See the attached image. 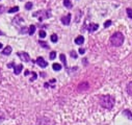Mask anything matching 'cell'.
<instances>
[{"mask_svg": "<svg viewBox=\"0 0 132 125\" xmlns=\"http://www.w3.org/2000/svg\"><path fill=\"white\" fill-rule=\"evenodd\" d=\"M32 75H34V77H32L31 79H30V81H34L35 79H37V77H38V74L36 73V72H32Z\"/></svg>", "mask_w": 132, "mask_h": 125, "instance_id": "obj_28", "label": "cell"}, {"mask_svg": "<svg viewBox=\"0 0 132 125\" xmlns=\"http://www.w3.org/2000/svg\"><path fill=\"white\" fill-rule=\"evenodd\" d=\"M59 58H60V60L63 62V65H64V67L67 68V59H65V55L63 54V53H61L60 55H59Z\"/></svg>", "mask_w": 132, "mask_h": 125, "instance_id": "obj_13", "label": "cell"}, {"mask_svg": "<svg viewBox=\"0 0 132 125\" xmlns=\"http://www.w3.org/2000/svg\"><path fill=\"white\" fill-rule=\"evenodd\" d=\"M32 5H34V4H32V2H27V3L25 4V9L29 11V10H31V9H32Z\"/></svg>", "mask_w": 132, "mask_h": 125, "instance_id": "obj_21", "label": "cell"}, {"mask_svg": "<svg viewBox=\"0 0 132 125\" xmlns=\"http://www.w3.org/2000/svg\"><path fill=\"white\" fill-rule=\"evenodd\" d=\"M100 104L107 110H110L114 105V98L111 97L110 95H104L100 98Z\"/></svg>", "mask_w": 132, "mask_h": 125, "instance_id": "obj_1", "label": "cell"}, {"mask_svg": "<svg viewBox=\"0 0 132 125\" xmlns=\"http://www.w3.org/2000/svg\"><path fill=\"white\" fill-rule=\"evenodd\" d=\"M28 74H29V71H28V70H26V71H25V75H26V76H27V75H28Z\"/></svg>", "mask_w": 132, "mask_h": 125, "instance_id": "obj_31", "label": "cell"}, {"mask_svg": "<svg viewBox=\"0 0 132 125\" xmlns=\"http://www.w3.org/2000/svg\"><path fill=\"white\" fill-rule=\"evenodd\" d=\"M127 93L130 96H132V81H130L129 84L127 85Z\"/></svg>", "mask_w": 132, "mask_h": 125, "instance_id": "obj_14", "label": "cell"}, {"mask_svg": "<svg viewBox=\"0 0 132 125\" xmlns=\"http://www.w3.org/2000/svg\"><path fill=\"white\" fill-rule=\"evenodd\" d=\"M3 35V33H2V31H0V36H2Z\"/></svg>", "mask_w": 132, "mask_h": 125, "instance_id": "obj_33", "label": "cell"}, {"mask_svg": "<svg viewBox=\"0 0 132 125\" xmlns=\"http://www.w3.org/2000/svg\"><path fill=\"white\" fill-rule=\"evenodd\" d=\"M110 43L114 47H120L124 43V36L121 33H114L110 37Z\"/></svg>", "mask_w": 132, "mask_h": 125, "instance_id": "obj_2", "label": "cell"}, {"mask_svg": "<svg viewBox=\"0 0 132 125\" xmlns=\"http://www.w3.org/2000/svg\"><path fill=\"white\" fill-rule=\"evenodd\" d=\"M36 62H37V64H38L41 68H46V67L48 66V62H47V61H46L42 56H39V57L37 58Z\"/></svg>", "mask_w": 132, "mask_h": 125, "instance_id": "obj_4", "label": "cell"}, {"mask_svg": "<svg viewBox=\"0 0 132 125\" xmlns=\"http://www.w3.org/2000/svg\"><path fill=\"white\" fill-rule=\"evenodd\" d=\"M126 12H127V15H128V17L132 19V10H131L130 7H128V9L126 10Z\"/></svg>", "mask_w": 132, "mask_h": 125, "instance_id": "obj_25", "label": "cell"}, {"mask_svg": "<svg viewBox=\"0 0 132 125\" xmlns=\"http://www.w3.org/2000/svg\"><path fill=\"white\" fill-rule=\"evenodd\" d=\"M84 43V38L83 36H78L76 39H75V44L77 45H82Z\"/></svg>", "mask_w": 132, "mask_h": 125, "instance_id": "obj_8", "label": "cell"}, {"mask_svg": "<svg viewBox=\"0 0 132 125\" xmlns=\"http://www.w3.org/2000/svg\"><path fill=\"white\" fill-rule=\"evenodd\" d=\"M19 11V6H14V7H11L9 10V13L10 14H13V13H17Z\"/></svg>", "mask_w": 132, "mask_h": 125, "instance_id": "obj_18", "label": "cell"}, {"mask_svg": "<svg viewBox=\"0 0 132 125\" xmlns=\"http://www.w3.org/2000/svg\"><path fill=\"white\" fill-rule=\"evenodd\" d=\"M1 48H2V44H1V43H0V49H1Z\"/></svg>", "mask_w": 132, "mask_h": 125, "instance_id": "obj_34", "label": "cell"}, {"mask_svg": "<svg viewBox=\"0 0 132 125\" xmlns=\"http://www.w3.org/2000/svg\"><path fill=\"white\" fill-rule=\"evenodd\" d=\"M17 55H18L23 61H29V59H30V56H29V54H28L27 52H18Z\"/></svg>", "mask_w": 132, "mask_h": 125, "instance_id": "obj_5", "label": "cell"}, {"mask_svg": "<svg viewBox=\"0 0 132 125\" xmlns=\"http://www.w3.org/2000/svg\"><path fill=\"white\" fill-rule=\"evenodd\" d=\"M35 31H36V26L35 25H30L29 28H28V35H34L35 34Z\"/></svg>", "mask_w": 132, "mask_h": 125, "instance_id": "obj_12", "label": "cell"}, {"mask_svg": "<svg viewBox=\"0 0 132 125\" xmlns=\"http://www.w3.org/2000/svg\"><path fill=\"white\" fill-rule=\"evenodd\" d=\"M51 41H52L53 43H56V42L58 41V37H57V35H55V34L52 35V36H51Z\"/></svg>", "mask_w": 132, "mask_h": 125, "instance_id": "obj_20", "label": "cell"}, {"mask_svg": "<svg viewBox=\"0 0 132 125\" xmlns=\"http://www.w3.org/2000/svg\"><path fill=\"white\" fill-rule=\"evenodd\" d=\"M12 51H13L12 47H11V46H6V47L3 49V51H2V54H3V55H10V54L12 53Z\"/></svg>", "mask_w": 132, "mask_h": 125, "instance_id": "obj_10", "label": "cell"}, {"mask_svg": "<svg viewBox=\"0 0 132 125\" xmlns=\"http://www.w3.org/2000/svg\"><path fill=\"white\" fill-rule=\"evenodd\" d=\"M71 17H72V15H71V14H68L67 16L62 17V18L60 19L61 23H62L63 25H69V24H70V22H71Z\"/></svg>", "mask_w": 132, "mask_h": 125, "instance_id": "obj_6", "label": "cell"}, {"mask_svg": "<svg viewBox=\"0 0 132 125\" xmlns=\"http://www.w3.org/2000/svg\"><path fill=\"white\" fill-rule=\"evenodd\" d=\"M39 44H40L42 47H44V48H46V49H49V45H48V44H46V42H43V41H39Z\"/></svg>", "mask_w": 132, "mask_h": 125, "instance_id": "obj_19", "label": "cell"}, {"mask_svg": "<svg viewBox=\"0 0 132 125\" xmlns=\"http://www.w3.org/2000/svg\"><path fill=\"white\" fill-rule=\"evenodd\" d=\"M55 56H56V52H55V51H51V52H50V54H49L50 59H54V58H55Z\"/></svg>", "mask_w": 132, "mask_h": 125, "instance_id": "obj_24", "label": "cell"}, {"mask_svg": "<svg viewBox=\"0 0 132 125\" xmlns=\"http://www.w3.org/2000/svg\"><path fill=\"white\" fill-rule=\"evenodd\" d=\"M13 22H14V23H17V22H23V19H22L20 16H18V17H16V18L14 19Z\"/></svg>", "mask_w": 132, "mask_h": 125, "instance_id": "obj_22", "label": "cell"}, {"mask_svg": "<svg viewBox=\"0 0 132 125\" xmlns=\"http://www.w3.org/2000/svg\"><path fill=\"white\" fill-rule=\"evenodd\" d=\"M98 28H99V25L96 24V23H92V24H89L87 26V30H88L89 34H92V33H94V31L98 30Z\"/></svg>", "mask_w": 132, "mask_h": 125, "instance_id": "obj_7", "label": "cell"}, {"mask_svg": "<svg viewBox=\"0 0 132 125\" xmlns=\"http://www.w3.org/2000/svg\"><path fill=\"white\" fill-rule=\"evenodd\" d=\"M22 69H23V65H22V64H20V65H18V66H15V70H14V73H15L16 75H19V74L21 73Z\"/></svg>", "mask_w": 132, "mask_h": 125, "instance_id": "obj_9", "label": "cell"}, {"mask_svg": "<svg viewBox=\"0 0 132 125\" xmlns=\"http://www.w3.org/2000/svg\"><path fill=\"white\" fill-rule=\"evenodd\" d=\"M52 68H53L54 71H60L61 70V66L59 64H57V62H55V64L52 65Z\"/></svg>", "mask_w": 132, "mask_h": 125, "instance_id": "obj_15", "label": "cell"}, {"mask_svg": "<svg viewBox=\"0 0 132 125\" xmlns=\"http://www.w3.org/2000/svg\"><path fill=\"white\" fill-rule=\"evenodd\" d=\"M15 66H16V65H15V62H14V61H13V62H11V64H9V65H7V67H9V68H12V67H15Z\"/></svg>", "mask_w": 132, "mask_h": 125, "instance_id": "obj_30", "label": "cell"}, {"mask_svg": "<svg viewBox=\"0 0 132 125\" xmlns=\"http://www.w3.org/2000/svg\"><path fill=\"white\" fill-rule=\"evenodd\" d=\"M1 10H2V6H1V5H0V13H1Z\"/></svg>", "mask_w": 132, "mask_h": 125, "instance_id": "obj_32", "label": "cell"}, {"mask_svg": "<svg viewBox=\"0 0 132 125\" xmlns=\"http://www.w3.org/2000/svg\"><path fill=\"white\" fill-rule=\"evenodd\" d=\"M41 38H45L46 37V33H45V31L44 30H40V35H39Z\"/></svg>", "mask_w": 132, "mask_h": 125, "instance_id": "obj_26", "label": "cell"}, {"mask_svg": "<svg viewBox=\"0 0 132 125\" xmlns=\"http://www.w3.org/2000/svg\"><path fill=\"white\" fill-rule=\"evenodd\" d=\"M70 55H71L73 58H77V53H76L75 51H71V52H70Z\"/></svg>", "mask_w": 132, "mask_h": 125, "instance_id": "obj_27", "label": "cell"}, {"mask_svg": "<svg viewBox=\"0 0 132 125\" xmlns=\"http://www.w3.org/2000/svg\"><path fill=\"white\" fill-rule=\"evenodd\" d=\"M111 23H112L111 20H107V21H105V22H104V27H105V28L109 27V26L111 25Z\"/></svg>", "mask_w": 132, "mask_h": 125, "instance_id": "obj_23", "label": "cell"}, {"mask_svg": "<svg viewBox=\"0 0 132 125\" xmlns=\"http://www.w3.org/2000/svg\"><path fill=\"white\" fill-rule=\"evenodd\" d=\"M19 1H24V0H19Z\"/></svg>", "mask_w": 132, "mask_h": 125, "instance_id": "obj_35", "label": "cell"}, {"mask_svg": "<svg viewBox=\"0 0 132 125\" xmlns=\"http://www.w3.org/2000/svg\"><path fill=\"white\" fill-rule=\"evenodd\" d=\"M123 114H124V115H126L130 120H132V114H131V112H130L129 110H125V111L123 112Z\"/></svg>", "mask_w": 132, "mask_h": 125, "instance_id": "obj_17", "label": "cell"}, {"mask_svg": "<svg viewBox=\"0 0 132 125\" xmlns=\"http://www.w3.org/2000/svg\"><path fill=\"white\" fill-rule=\"evenodd\" d=\"M78 51H79V53H80V54H84V52H85V49H83V48H80Z\"/></svg>", "mask_w": 132, "mask_h": 125, "instance_id": "obj_29", "label": "cell"}, {"mask_svg": "<svg viewBox=\"0 0 132 125\" xmlns=\"http://www.w3.org/2000/svg\"><path fill=\"white\" fill-rule=\"evenodd\" d=\"M63 5L67 9H72L73 7V4L71 2V0H63Z\"/></svg>", "mask_w": 132, "mask_h": 125, "instance_id": "obj_11", "label": "cell"}, {"mask_svg": "<svg viewBox=\"0 0 132 125\" xmlns=\"http://www.w3.org/2000/svg\"><path fill=\"white\" fill-rule=\"evenodd\" d=\"M34 17H38L40 21H43L44 19H49L51 17V11L50 10H42L39 12H36L32 14Z\"/></svg>", "mask_w": 132, "mask_h": 125, "instance_id": "obj_3", "label": "cell"}, {"mask_svg": "<svg viewBox=\"0 0 132 125\" xmlns=\"http://www.w3.org/2000/svg\"><path fill=\"white\" fill-rule=\"evenodd\" d=\"M86 89H88V83H81L79 87H78V90H80V91H83V90H86Z\"/></svg>", "mask_w": 132, "mask_h": 125, "instance_id": "obj_16", "label": "cell"}]
</instances>
